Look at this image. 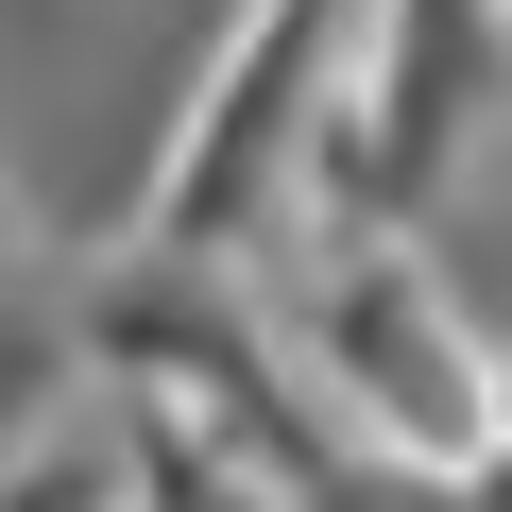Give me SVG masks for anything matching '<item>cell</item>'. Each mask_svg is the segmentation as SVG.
Here are the masks:
<instances>
[{
	"label": "cell",
	"mask_w": 512,
	"mask_h": 512,
	"mask_svg": "<svg viewBox=\"0 0 512 512\" xmlns=\"http://www.w3.org/2000/svg\"><path fill=\"white\" fill-rule=\"evenodd\" d=\"M291 512H478V495H461V461H393V444H342V461H325Z\"/></svg>",
	"instance_id": "cell-5"
},
{
	"label": "cell",
	"mask_w": 512,
	"mask_h": 512,
	"mask_svg": "<svg viewBox=\"0 0 512 512\" xmlns=\"http://www.w3.org/2000/svg\"><path fill=\"white\" fill-rule=\"evenodd\" d=\"M359 18H376V0H239L222 52H205V86L154 137L137 239H171V256H256V239H274L291 188H308V137H325V86H342Z\"/></svg>",
	"instance_id": "cell-3"
},
{
	"label": "cell",
	"mask_w": 512,
	"mask_h": 512,
	"mask_svg": "<svg viewBox=\"0 0 512 512\" xmlns=\"http://www.w3.org/2000/svg\"><path fill=\"white\" fill-rule=\"evenodd\" d=\"M18 239H35V205H18V171H0V291H18Z\"/></svg>",
	"instance_id": "cell-6"
},
{
	"label": "cell",
	"mask_w": 512,
	"mask_h": 512,
	"mask_svg": "<svg viewBox=\"0 0 512 512\" xmlns=\"http://www.w3.org/2000/svg\"><path fill=\"white\" fill-rule=\"evenodd\" d=\"M274 325H291L342 444H393V461H478L495 444V325L461 308L427 222L410 239H291Z\"/></svg>",
	"instance_id": "cell-2"
},
{
	"label": "cell",
	"mask_w": 512,
	"mask_h": 512,
	"mask_svg": "<svg viewBox=\"0 0 512 512\" xmlns=\"http://www.w3.org/2000/svg\"><path fill=\"white\" fill-rule=\"evenodd\" d=\"M495 120H512V0H376L342 86H325V137H308V188H291L274 256L444 222L461 171L495 154Z\"/></svg>",
	"instance_id": "cell-1"
},
{
	"label": "cell",
	"mask_w": 512,
	"mask_h": 512,
	"mask_svg": "<svg viewBox=\"0 0 512 512\" xmlns=\"http://www.w3.org/2000/svg\"><path fill=\"white\" fill-rule=\"evenodd\" d=\"M86 393H103V376H86L69 291H0V461H18V444H52Z\"/></svg>",
	"instance_id": "cell-4"
}]
</instances>
